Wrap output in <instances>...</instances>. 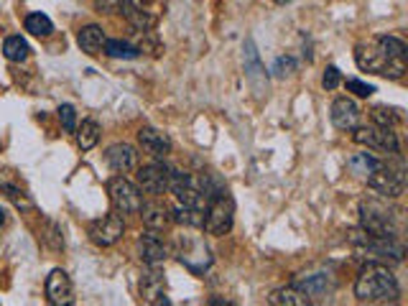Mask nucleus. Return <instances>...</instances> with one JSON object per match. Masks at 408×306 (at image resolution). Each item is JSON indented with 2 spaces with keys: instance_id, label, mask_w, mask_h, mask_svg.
Listing matches in <instances>:
<instances>
[{
  "instance_id": "nucleus-38",
  "label": "nucleus",
  "mask_w": 408,
  "mask_h": 306,
  "mask_svg": "<svg viewBox=\"0 0 408 306\" xmlns=\"http://www.w3.org/2000/svg\"><path fill=\"white\" fill-rule=\"evenodd\" d=\"M273 3H278V6H286V3H289V0H273Z\"/></svg>"
},
{
  "instance_id": "nucleus-32",
  "label": "nucleus",
  "mask_w": 408,
  "mask_h": 306,
  "mask_svg": "<svg viewBox=\"0 0 408 306\" xmlns=\"http://www.w3.org/2000/svg\"><path fill=\"white\" fill-rule=\"evenodd\" d=\"M372 120H375V125L393 128L398 123V115L393 110H388V107H372Z\"/></svg>"
},
{
  "instance_id": "nucleus-15",
  "label": "nucleus",
  "mask_w": 408,
  "mask_h": 306,
  "mask_svg": "<svg viewBox=\"0 0 408 306\" xmlns=\"http://www.w3.org/2000/svg\"><path fill=\"white\" fill-rule=\"evenodd\" d=\"M120 10L138 31H151L156 26V13L151 10V0H120Z\"/></svg>"
},
{
  "instance_id": "nucleus-14",
  "label": "nucleus",
  "mask_w": 408,
  "mask_h": 306,
  "mask_svg": "<svg viewBox=\"0 0 408 306\" xmlns=\"http://www.w3.org/2000/svg\"><path fill=\"white\" fill-rule=\"evenodd\" d=\"M138 255H141L143 263H149V266H161L166 263L169 258V247L163 243V238L158 235V230H149L143 232L141 238H138Z\"/></svg>"
},
{
  "instance_id": "nucleus-18",
  "label": "nucleus",
  "mask_w": 408,
  "mask_h": 306,
  "mask_svg": "<svg viewBox=\"0 0 408 306\" xmlns=\"http://www.w3.org/2000/svg\"><path fill=\"white\" fill-rule=\"evenodd\" d=\"M166 293V278L161 270H156V266H151V270L141 278V296L149 304H169V299L163 296Z\"/></svg>"
},
{
  "instance_id": "nucleus-1",
  "label": "nucleus",
  "mask_w": 408,
  "mask_h": 306,
  "mask_svg": "<svg viewBox=\"0 0 408 306\" xmlns=\"http://www.w3.org/2000/svg\"><path fill=\"white\" fill-rule=\"evenodd\" d=\"M355 296L363 304H388L401 296V286L393 270L380 266V263H368L355 281Z\"/></svg>"
},
{
  "instance_id": "nucleus-6",
  "label": "nucleus",
  "mask_w": 408,
  "mask_h": 306,
  "mask_svg": "<svg viewBox=\"0 0 408 306\" xmlns=\"http://www.w3.org/2000/svg\"><path fill=\"white\" fill-rule=\"evenodd\" d=\"M232 222H235V204L227 194H217L212 202L207 204V212H204V230L207 235H227L232 230Z\"/></svg>"
},
{
  "instance_id": "nucleus-5",
  "label": "nucleus",
  "mask_w": 408,
  "mask_h": 306,
  "mask_svg": "<svg viewBox=\"0 0 408 306\" xmlns=\"http://www.w3.org/2000/svg\"><path fill=\"white\" fill-rule=\"evenodd\" d=\"M169 189L174 192L179 204H184V207L207 209L209 197H207V192H204V184H202V179L192 176V174H171Z\"/></svg>"
},
{
  "instance_id": "nucleus-22",
  "label": "nucleus",
  "mask_w": 408,
  "mask_h": 306,
  "mask_svg": "<svg viewBox=\"0 0 408 306\" xmlns=\"http://www.w3.org/2000/svg\"><path fill=\"white\" fill-rule=\"evenodd\" d=\"M268 301L273 306H306L309 304V296H306L296 284H291V286L275 289V291L268 296Z\"/></svg>"
},
{
  "instance_id": "nucleus-4",
  "label": "nucleus",
  "mask_w": 408,
  "mask_h": 306,
  "mask_svg": "<svg viewBox=\"0 0 408 306\" xmlns=\"http://www.w3.org/2000/svg\"><path fill=\"white\" fill-rule=\"evenodd\" d=\"M360 227L368 235L380 240H395L398 235V224H395V215L388 212L380 202H363L360 204Z\"/></svg>"
},
{
  "instance_id": "nucleus-2",
  "label": "nucleus",
  "mask_w": 408,
  "mask_h": 306,
  "mask_svg": "<svg viewBox=\"0 0 408 306\" xmlns=\"http://www.w3.org/2000/svg\"><path fill=\"white\" fill-rule=\"evenodd\" d=\"M349 243H352V247H355L357 258H363V261H370V263H380V261L401 263L403 261L401 243H395V240L372 238V235H368L363 227L349 232Z\"/></svg>"
},
{
  "instance_id": "nucleus-19",
  "label": "nucleus",
  "mask_w": 408,
  "mask_h": 306,
  "mask_svg": "<svg viewBox=\"0 0 408 306\" xmlns=\"http://www.w3.org/2000/svg\"><path fill=\"white\" fill-rule=\"evenodd\" d=\"M138 143H141L143 151L151 153V156H166L171 151L169 135H163L156 128H141L138 130Z\"/></svg>"
},
{
  "instance_id": "nucleus-24",
  "label": "nucleus",
  "mask_w": 408,
  "mask_h": 306,
  "mask_svg": "<svg viewBox=\"0 0 408 306\" xmlns=\"http://www.w3.org/2000/svg\"><path fill=\"white\" fill-rule=\"evenodd\" d=\"M103 52L110 56V59H138L141 56V49L128 41H120V38H107L103 46Z\"/></svg>"
},
{
  "instance_id": "nucleus-33",
  "label": "nucleus",
  "mask_w": 408,
  "mask_h": 306,
  "mask_svg": "<svg viewBox=\"0 0 408 306\" xmlns=\"http://www.w3.org/2000/svg\"><path fill=\"white\" fill-rule=\"evenodd\" d=\"M59 120H61V125H64L67 133H75L77 130V112H75L72 105H61L59 107Z\"/></svg>"
},
{
  "instance_id": "nucleus-27",
  "label": "nucleus",
  "mask_w": 408,
  "mask_h": 306,
  "mask_svg": "<svg viewBox=\"0 0 408 306\" xmlns=\"http://www.w3.org/2000/svg\"><path fill=\"white\" fill-rule=\"evenodd\" d=\"M383 164L380 158H375L372 153H357V156H352L347 161V166H349V171L352 174H357V176H370L378 166Z\"/></svg>"
},
{
  "instance_id": "nucleus-28",
  "label": "nucleus",
  "mask_w": 408,
  "mask_h": 306,
  "mask_svg": "<svg viewBox=\"0 0 408 306\" xmlns=\"http://www.w3.org/2000/svg\"><path fill=\"white\" fill-rule=\"evenodd\" d=\"M26 31H29L31 36L46 38V36H52L54 23H52V18L44 13H31V15H26Z\"/></svg>"
},
{
  "instance_id": "nucleus-16",
  "label": "nucleus",
  "mask_w": 408,
  "mask_h": 306,
  "mask_svg": "<svg viewBox=\"0 0 408 306\" xmlns=\"http://www.w3.org/2000/svg\"><path fill=\"white\" fill-rule=\"evenodd\" d=\"M332 123L334 128H340V130H347V133H352L357 125H360V115H363V110L357 107L355 100L349 98H337L332 102Z\"/></svg>"
},
{
  "instance_id": "nucleus-10",
  "label": "nucleus",
  "mask_w": 408,
  "mask_h": 306,
  "mask_svg": "<svg viewBox=\"0 0 408 306\" xmlns=\"http://www.w3.org/2000/svg\"><path fill=\"white\" fill-rule=\"evenodd\" d=\"M123 232H126V220L120 215H103L100 220L89 224V240L100 247H110L115 245L120 238H123Z\"/></svg>"
},
{
  "instance_id": "nucleus-23",
  "label": "nucleus",
  "mask_w": 408,
  "mask_h": 306,
  "mask_svg": "<svg viewBox=\"0 0 408 306\" xmlns=\"http://www.w3.org/2000/svg\"><path fill=\"white\" fill-rule=\"evenodd\" d=\"M77 135V146L82 151H92L100 141V123L97 120H82V125L75 130Z\"/></svg>"
},
{
  "instance_id": "nucleus-30",
  "label": "nucleus",
  "mask_w": 408,
  "mask_h": 306,
  "mask_svg": "<svg viewBox=\"0 0 408 306\" xmlns=\"http://www.w3.org/2000/svg\"><path fill=\"white\" fill-rule=\"evenodd\" d=\"M375 46H378V49L383 54H388V56H395V59H406L408 46H406V41H401V38H395V36H378V38H375Z\"/></svg>"
},
{
  "instance_id": "nucleus-36",
  "label": "nucleus",
  "mask_w": 408,
  "mask_h": 306,
  "mask_svg": "<svg viewBox=\"0 0 408 306\" xmlns=\"http://www.w3.org/2000/svg\"><path fill=\"white\" fill-rule=\"evenodd\" d=\"M294 69H296V61L291 59V56H281V59L275 61L273 72L275 75H289V72H294Z\"/></svg>"
},
{
  "instance_id": "nucleus-26",
  "label": "nucleus",
  "mask_w": 408,
  "mask_h": 306,
  "mask_svg": "<svg viewBox=\"0 0 408 306\" xmlns=\"http://www.w3.org/2000/svg\"><path fill=\"white\" fill-rule=\"evenodd\" d=\"M29 44H26V38L21 36H8L3 41V56L8 61H26L29 59Z\"/></svg>"
},
{
  "instance_id": "nucleus-13",
  "label": "nucleus",
  "mask_w": 408,
  "mask_h": 306,
  "mask_svg": "<svg viewBox=\"0 0 408 306\" xmlns=\"http://www.w3.org/2000/svg\"><path fill=\"white\" fill-rule=\"evenodd\" d=\"M46 299L54 306H69L75 301V286L72 278L67 276V270L54 268L46 278Z\"/></svg>"
},
{
  "instance_id": "nucleus-17",
  "label": "nucleus",
  "mask_w": 408,
  "mask_h": 306,
  "mask_svg": "<svg viewBox=\"0 0 408 306\" xmlns=\"http://www.w3.org/2000/svg\"><path fill=\"white\" fill-rule=\"evenodd\" d=\"M105 161H107V166H110L112 171L128 174V171H133L135 164H138V153H135V148L133 146H128V143H115V146L107 148Z\"/></svg>"
},
{
  "instance_id": "nucleus-25",
  "label": "nucleus",
  "mask_w": 408,
  "mask_h": 306,
  "mask_svg": "<svg viewBox=\"0 0 408 306\" xmlns=\"http://www.w3.org/2000/svg\"><path fill=\"white\" fill-rule=\"evenodd\" d=\"M171 220L179 224H184V227H204V209L179 204V207L171 212Z\"/></svg>"
},
{
  "instance_id": "nucleus-35",
  "label": "nucleus",
  "mask_w": 408,
  "mask_h": 306,
  "mask_svg": "<svg viewBox=\"0 0 408 306\" xmlns=\"http://www.w3.org/2000/svg\"><path fill=\"white\" fill-rule=\"evenodd\" d=\"M347 90L355 92L357 98H370L372 92H375V87L368 82H363V79H347Z\"/></svg>"
},
{
  "instance_id": "nucleus-12",
  "label": "nucleus",
  "mask_w": 408,
  "mask_h": 306,
  "mask_svg": "<svg viewBox=\"0 0 408 306\" xmlns=\"http://www.w3.org/2000/svg\"><path fill=\"white\" fill-rule=\"evenodd\" d=\"M171 184V169L163 164H149L138 171V189L151 197H161L169 192Z\"/></svg>"
},
{
  "instance_id": "nucleus-9",
  "label": "nucleus",
  "mask_w": 408,
  "mask_h": 306,
  "mask_svg": "<svg viewBox=\"0 0 408 306\" xmlns=\"http://www.w3.org/2000/svg\"><path fill=\"white\" fill-rule=\"evenodd\" d=\"M365 179H368V187H370L372 192H378L380 197H391V199L401 197L403 189H406V179H403L401 169H393V166H386V164H380L378 169H375L370 176H365Z\"/></svg>"
},
{
  "instance_id": "nucleus-8",
  "label": "nucleus",
  "mask_w": 408,
  "mask_h": 306,
  "mask_svg": "<svg viewBox=\"0 0 408 306\" xmlns=\"http://www.w3.org/2000/svg\"><path fill=\"white\" fill-rule=\"evenodd\" d=\"M352 133H355L352 135L355 143L368 146V148H378V151H386V153H398V151H401V146H398V135L393 133V128H383V125L360 128L357 125Z\"/></svg>"
},
{
  "instance_id": "nucleus-11",
  "label": "nucleus",
  "mask_w": 408,
  "mask_h": 306,
  "mask_svg": "<svg viewBox=\"0 0 408 306\" xmlns=\"http://www.w3.org/2000/svg\"><path fill=\"white\" fill-rule=\"evenodd\" d=\"M176 255H179V261L184 263L186 268H192L194 273H204V270L209 268V263H212L207 245H204L199 238H184V240L179 238Z\"/></svg>"
},
{
  "instance_id": "nucleus-7",
  "label": "nucleus",
  "mask_w": 408,
  "mask_h": 306,
  "mask_svg": "<svg viewBox=\"0 0 408 306\" xmlns=\"http://www.w3.org/2000/svg\"><path fill=\"white\" fill-rule=\"evenodd\" d=\"M107 194H110L115 212H120V215H138V209L143 204L141 189L135 187L133 181L123 179V176H112L107 181Z\"/></svg>"
},
{
  "instance_id": "nucleus-3",
  "label": "nucleus",
  "mask_w": 408,
  "mask_h": 306,
  "mask_svg": "<svg viewBox=\"0 0 408 306\" xmlns=\"http://www.w3.org/2000/svg\"><path fill=\"white\" fill-rule=\"evenodd\" d=\"M355 61L357 67L365 69V72H372V75L380 77H391V79H401L406 75V59H395V56H388L378 49V46H365L360 44L355 49Z\"/></svg>"
},
{
  "instance_id": "nucleus-37",
  "label": "nucleus",
  "mask_w": 408,
  "mask_h": 306,
  "mask_svg": "<svg viewBox=\"0 0 408 306\" xmlns=\"http://www.w3.org/2000/svg\"><path fill=\"white\" fill-rule=\"evenodd\" d=\"M6 224V209H0V227Z\"/></svg>"
},
{
  "instance_id": "nucleus-31",
  "label": "nucleus",
  "mask_w": 408,
  "mask_h": 306,
  "mask_svg": "<svg viewBox=\"0 0 408 306\" xmlns=\"http://www.w3.org/2000/svg\"><path fill=\"white\" fill-rule=\"evenodd\" d=\"M0 189H3V192L10 197V202H13L18 209H31V207H33V202L29 199V194H26V192H21L18 187H10V184H6V181H0Z\"/></svg>"
},
{
  "instance_id": "nucleus-34",
  "label": "nucleus",
  "mask_w": 408,
  "mask_h": 306,
  "mask_svg": "<svg viewBox=\"0 0 408 306\" xmlns=\"http://www.w3.org/2000/svg\"><path fill=\"white\" fill-rule=\"evenodd\" d=\"M340 82H342L340 69H337V67H326L324 77H322V87L332 92V90H337V87H340Z\"/></svg>"
},
{
  "instance_id": "nucleus-20",
  "label": "nucleus",
  "mask_w": 408,
  "mask_h": 306,
  "mask_svg": "<svg viewBox=\"0 0 408 306\" xmlns=\"http://www.w3.org/2000/svg\"><path fill=\"white\" fill-rule=\"evenodd\" d=\"M138 215L149 230H163L171 222V209H166V204L161 202H143Z\"/></svg>"
},
{
  "instance_id": "nucleus-21",
  "label": "nucleus",
  "mask_w": 408,
  "mask_h": 306,
  "mask_svg": "<svg viewBox=\"0 0 408 306\" xmlns=\"http://www.w3.org/2000/svg\"><path fill=\"white\" fill-rule=\"evenodd\" d=\"M105 31L97 26V23H89V26H82L80 33H77V44H80V49L84 54H89V56H95V54L103 52L105 46Z\"/></svg>"
},
{
  "instance_id": "nucleus-29",
  "label": "nucleus",
  "mask_w": 408,
  "mask_h": 306,
  "mask_svg": "<svg viewBox=\"0 0 408 306\" xmlns=\"http://www.w3.org/2000/svg\"><path fill=\"white\" fill-rule=\"evenodd\" d=\"M296 286L306 296H326V293L332 291V281L326 276H309L304 281H299Z\"/></svg>"
}]
</instances>
